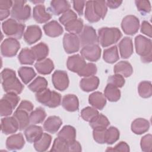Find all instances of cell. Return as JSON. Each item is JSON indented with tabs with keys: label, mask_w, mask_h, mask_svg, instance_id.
<instances>
[{
	"label": "cell",
	"mask_w": 152,
	"mask_h": 152,
	"mask_svg": "<svg viewBox=\"0 0 152 152\" xmlns=\"http://www.w3.org/2000/svg\"><path fill=\"white\" fill-rule=\"evenodd\" d=\"M1 75L2 86L6 93H14L19 94L22 92L24 86L16 77L14 70L5 68L1 72Z\"/></svg>",
	"instance_id": "6da1fadb"
},
{
	"label": "cell",
	"mask_w": 152,
	"mask_h": 152,
	"mask_svg": "<svg viewBox=\"0 0 152 152\" xmlns=\"http://www.w3.org/2000/svg\"><path fill=\"white\" fill-rule=\"evenodd\" d=\"M122 36L121 31L116 27H102L98 30L99 42L103 48L117 43Z\"/></svg>",
	"instance_id": "7a4b0ae2"
},
{
	"label": "cell",
	"mask_w": 152,
	"mask_h": 152,
	"mask_svg": "<svg viewBox=\"0 0 152 152\" xmlns=\"http://www.w3.org/2000/svg\"><path fill=\"white\" fill-rule=\"evenodd\" d=\"M37 101L41 104L50 108L59 106L61 102V96L55 91H51L49 88L37 92L35 95Z\"/></svg>",
	"instance_id": "3957f363"
},
{
	"label": "cell",
	"mask_w": 152,
	"mask_h": 152,
	"mask_svg": "<svg viewBox=\"0 0 152 152\" xmlns=\"http://www.w3.org/2000/svg\"><path fill=\"white\" fill-rule=\"evenodd\" d=\"M25 25L14 18H9L2 23V29L5 35L10 37L20 39L24 34Z\"/></svg>",
	"instance_id": "277c9868"
},
{
	"label": "cell",
	"mask_w": 152,
	"mask_h": 152,
	"mask_svg": "<svg viewBox=\"0 0 152 152\" xmlns=\"http://www.w3.org/2000/svg\"><path fill=\"white\" fill-rule=\"evenodd\" d=\"M27 1L15 0L11 10V17L17 21L24 22L28 20L31 15V8L26 4Z\"/></svg>",
	"instance_id": "5b68a950"
},
{
	"label": "cell",
	"mask_w": 152,
	"mask_h": 152,
	"mask_svg": "<svg viewBox=\"0 0 152 152\" xmlns=\"http://www.w3.org/2000/svg\"><path fill=\"white\" fill-rule=\"evenodd\" d=\"M80 41V45L83 46L97 45L99 43L98 36L96 34L95 29L88 25L84 26L81 33L78 37Z\"/></svg>",
	"instance_id": "8992f818"
},
{
	"label": "cell",
	"mask_w": 152,
	"mask_h": 152,
	"mask_svg": "<svg viewBox=\"0 0 152 152\" xmlns=\"http://www.w3.org/2000/svg\"><path fill=\"white\" fill-rule=\"evenodd\" d=\"M136 52L141 57L152 55V43L150 39L142 35H138L135 38Z\"/></svg>",
	"instance_id": "52a82bcc"
},
{
	"label": "cell",
	"mask_w": 152,
	"mask_h": 152,
	"mask_svg": "<svg viewBox=\"0 0 152 152\" xmlns=\"http://www.w3.org/2000/svg\"><path fill=\"white\" fill-rule=\"evenodd\" d=\"M20 48V44L17 39L10 37L5 39L1 45V52L5 57L15 56Z\"/></svg>",
	"instance_id": "ba28073f"
},
{
	"label": "cell",
	"mask_w": 152,
	"mask_h": 152,
	"mask_svg": "<svg viewBox=\"0 0 152 152\" xmlns=\"http://www.w3.org/2000/svg\"><path fill=\"white\" fill-rule=\"evenodd\" d=\"M121 28L126 34L134 35L139 30V19L133 15H126L122 20Z\"/></svg>",
	"instance_id": "9c48e42d"
},
{
	"label": "cell",
	"mask_w": 152,
	"mask_h": 152,
	"mask_svg": "<svg viewBox=\"0 0 152 152\" xmlns=\"http://www.w3.org/2000/svg\"><path fill=\"white\" fill-rule=\"evenodd\" d=\"M52 81L54 87L59 91L65 90L69 86V78L66 71H55L52 76Z\"/></svg>",
	"instance_id": "30bf717a"
},
{
	"label": "cell",
	"mask_w": 152,
	"mask_h": 152,
	"mask_svg": "<svg viewBox=\"0 0 152 152\" xmlns=\"http://www.w3.org/2000/svg\"><path fill=\"white\" fill-rule=\"evenodd\" d=\"M63 46L67 53L77 52L80 49V41L78 36L71 33H66L63 37Z\"/></svg>",
	"instance_id": "8fae6325"
},
{
	"label": "cell",
	"mask_w": 152,
	"mask_h": 152,
	"mask_svg": "<svg viewBox=\"0 0 152 152\" xmlns=\"http://www.w3.org/2000/svg\"><path fill=\"white\" fill-rule=\"evenodd\" d=\"M101 52L100 46L98 45H94L83 47L80 53L84 59L91 62H95L100 59Z\"/></svg>",
	"instance_id": "7c38bea8"
},
{
	"label": "cell",
	"mask_w": 152,
	"mask_h": 152,
	"mask_svg": "<svg viewBox=\"0 0 152 152\" xmlns=\"http://www.w3.org/2000/svg\"><path fill=\"white\" fill-rule=\"evenodd\" d=\"M42 32L37 25H31L27 27L24 33V40L28 45H32L40 39Z\"/></svg>",
	"instance_id": "4fadbf2b"
},
{
	"label": "cell",
	"mask_w": 152,
	"mask_h": 152,
	"mask_svg": "<svg viewBox=\"0 0 152 152\" xmlns=\"http://www.w3.org/2000/svg\"><path fill=\"white\" fill-rule=\"evenodd\" d=\"M86 64L85 59L82 56L76 54L68 57L66 66L68 69L71 71L78 73L84 67Z\"/></svg>",
	"instance_id": "5bb4252c"
},
{
	"label": "cell",
	"mask_w": 152,
	"mask_h": 152,
	"mask_svg": "<svg viewBox=\"0 0 152 152\" xmlns=\"http://www.w3.org/2000/svg\"><path fill=\"white\" fill-rule=\"evenodd\" d=\"M1 128L2 132L6 135L15 133L19 129L18 124L14 116H5L2 118Z\"/></svg>",
	"instance_id": "9a60e30c"
},
{
	"label": "cell",
	"mask_w": 152,
	"mask_h": 152,
	"mask_svg": "<svg viewBox=\"0 0 152 152\" xmlns=\"http://www.w3.org/2000/svg\"><path fill=\"white\" fill-rule=\"evenodd\" d=\"M25 144V141L21 133L12 135L6 140V147L9 150H18L21 149Z\"/></svg>",
	"instance_id": "2e32d148"
},
{
	"label": "cell",
	"mask_w": 152,
	"mask_h": 152,
	"mask_svg": "<svg viewBox=\"0 0 152 152\" xmlns=\"http://www.w3.org/2000/svg\"><path fill=\"white\" fill-rule=\"evenodd\" d=\"M33 17L37 23H45L52 18V15L46 11L45 7L40 4L36 5L33 8Z\"/></svg>",
	"instance_id": "e0dca14e"
},
{
	"label": "cell",
	"mask_w": 152,
	"mask_h": 152,
	"mask_svg": "<svg viewBox=\"0 0 152 152\" xmlns=\"http://www.w3.org/2000/svg\"><path fill=\"white\" fill-rule=\"evenodd\" d=\"M24 135L26 140L30 143L36 141L43 134V129L41 126L35 124L28 126L24 130Z\"/></svg>",
	"instance_id": "ac0fdd59"
},
{
	"label": "cell",
	"mask_w": 152,
	"mask_h": 152,
	"mask_svg": "<svg viewBox=\"0 0 152 152\" xmlns=\"http://www.w3.org/2000/svg\"><path fill=\"white\" fill-rule=\"evenodd\" d=\"M121 56L124 59L129 58L133 53V43L129 37H124L118 45Z\"/></svg>",
	"instance_id": "d6986e66"
},
{
	"label": "cell",
	"mask_w": 152,
	"mask_h": 152,
	"mask_svg": "<svg viewBox=\"0 0 152 152\" xmlns=\"http://www.w3.org/2000/svg\"><path fill=\"white\" fill-rule=\"evenodd\" d=\"M43 28L46 35L51 37L59 36L64 31L62 27L55 20H52L45 24L43 26Z\"/></svg>",
	"instance_id": "ffe728a7"
},
{
	"label": "cell",
	"mask_w": 152,
	"mask_h": 152,
	"mask_svg": "<svg viewBox=\"0 0 152 152\" xmlns=\"http://www.w3.org/2000/svg\"><path fill=\"white\" fill-rule=\"evenodd\" d=\"M99 78L93 75L82 78L80 82V86L83 91L90 92L97 89L99 87Z\"/></svg>",
	"instance_id": "44dd1931"
},
{
	"label": "cell",
	"mask_w": 152,
	"mask_h": 152,
	"mask_svg": "<svg viewBox=\"0 0 152 152\" xmlns=\"http://www.w3.org/2000/svg\"><path fill=\"white\" fill-rule=\"evenodd\" d=\"M62 124V121L59 116H50L44 122L43 129L49 133L55 134L59 130Z\"/></svg>",
	"instance_id": "7402d4cb"
},
{
	"label": "cell",
	"mask_w": 152,
	"mask_h": 152,
	"mask_svg": "<svg viewBox=\"0 0 152 152\" xmlns=\"http://www.w3.org/2000/svg\"><path fill=\"white\" fill-rule=\"evenodd\" d=\"M62 106L67 111H77L79 108L78 99L74 94H66L64 96L62 99Z\"/></svg>",
	"instance_id": "603a6c76"
},
{
	"label": "cell",
	"mask_w": 152,
	"mask_h": 152,
	"mask_svg": "<svg viewBox=\"0 0 152 152\" xmlns=\"http://www.w3.org/2000/svg\"><path fill=\"white\" fill-rule=\"evenodd\" d=\"M88 102L96 109L102 110L106 104V98L102 93L95 91L89 96Z\"/></svg>",
	"instance_id": "cb8c5ba5"
},
{
	"label": "cell",
	"mask_w": 152,
	"mask_h": 152,
	"mask_svg": "<svg viewBox=\"0 0 152 152\" xmlns=\"http://www.w3.org/2000/svg\"><path fill=\"white\" fill-rule=\"evenodd\" d=\"M70 4L65 0H53L50 2L49 10L55 15H60L69 10Z\"/></svg>",
	"instance_id": "d4e9b609"
},
{
	"label": "cell",
	"mask_w": 152,
	"mask_h": 152,
	"mask_svg": "<svg viewBox=\"0 0 152 152\" xmlns=\"http://www.w3.org/2000/svg\"><path fill=\"white\" fill-rule=\"evenodd\" d=\"M132 131L138 135L142 134L147 132L150 128V123L148 121L144 118L135 119L131 124Z\"/></svg>",
	"instance_id": "484cf974"
},
{
	"label": "cell",
	"mask_w": 152,
	"mask_h": 152,
	"mask_svg": "<svg viewBox=\"0 0 152 152\" xmlns=\"http://www.w3.org/2000/svg\"><path fill=\"white\" fill-rule=\"evenodd\" d=\"M34 67L39 74L48 75L50 74L53 70L54 64L50 59L46 58L43 60L37 61L34 64Z\"/></svg>",
	"instance_id": "4316f807"
},
{
	"label": "cell",
	"mask_w": 152,
	"mask_h": 152,
	"mask_svg": "<svg viewBox=\"0 0 152 152\" xmlns=\"http://www.w3.org/2000/svg\"><path fill=\"white\" fill-rule=\"evenodd\" d=\"M113 71L115 74L121 75L124 77H128L133 73V68L129 62L121 61L115 64Z\"/></svg>",
	"instance_id": "83f0119b"
},
{
	"label": "cell",
	"mask_w": 152,
	"mask_h": 152,
	"mask_svg": "<svg viewBox=\"0 0 152 152\" xmlns=\"http://www.w3.org/2000/svg\"><path fill=\"white\" fill-rule=\"evenodd\" d=\"M58 137L64 140L68 144L75 140L76 130L71 125L64 126L58 134Z\"/></svg>",
	"instance_id": "f1b7e54d"
},
{
	"label": "cell",
	"mask_w": 152,
	"mask_h": 152,
	"mask_svg": "<svg viewBox=\"0 0 152 152\" xmlns=\"http://www.w3.org/2000/svg\"><path fill=\"white\" fill-rule=\"evenodd\" d=\"M31 49L37 61L46 59L49 54V48L48 45L43 42H40L31 47Z\"/></svg>",
	"instance_id": "f546056e"
},
{
	"label": "cell",
	"mask_w": 152,
	"mask_h": 152,
	"mask_svg": "<svg viewBox=\"0 0 152 152\" xmlns=\"http://www.w3.org/2000/svg\"><path fill=\"white\" fill-rule=\"evenodd\" d=\"M13 116L18 124L20 130L26 129L30 122L28 113L23 110L16 109L13 113Z\"/></svg>",
	"instance_id": "4dcf8cb0"
},
{
	"label": "cell",
	"mask_w": 152,
	"mask_h": 152,
	"mask_svg": "<svg viewBox=\"0 0 152 152\" xmlns=\"http://www.w3.org/2000/svg\"><path fill=\"white\" fill-rule=\"evenodd\" d=\"M52 141V137L47 133H43L42 135L34 142L35 150L39 152L46 151L49 147Z\"/></svg>",
	"instance_id": "1f68e13d"
},
{
	"label": "cell",
	"mask_w": 152,
	"mask_h": 152,
	"mask_svg": "<svg viewBox=\"0 0 152 152\" xmlns=\"http://www.w3.org/2000/svg\"><path fill=\"white\" fill-rule=\"evenodd\" d=\"M104 95L109 101L115 102L120 99L121 91L114 86L107 84L104 90Z\"/></svg>",
	"instance_id": "d6a6232c"
},
{
	"label": "cell",
	"mask_w": 152,
	"mask_h": 152,
	"mask_svg": "<svg viewBox=\"0 0 152 152\" xmlns=\"http://www.w3.org/2000/svg\"><path fill=\"white\" fill-rule=\"evenodd\" d=\"M18 75L22 81L27 84L30 82L36 75L33 68L28 66H21L18 70Z\"/></svg>",
	"instance_id": "836d02e7"
},
{
	"label": "cell",
	"mask_w": 152,
	"mask_h": 152,
	"mask_svg": "<svg viewBox=\"0 0 152 152\" xmlns=\"http://www.w3.org/2000/svg\"><path fill=\"white\" fill-rule=\"evenodd\" d=\"M18 59L20 63L23 65H32L36 61L31 49L27 48L23 49L20 51Z\"/></svg>",
	"instance_id": "e575fe53"
},
{
	"label": "cell",
	"mask_w": 152,
	"mask_h": 152,
	"mask_svg": "<svg viewBox=\"0 0 152 152\" xmlns=\"http://www.w3.org/2000/svg\"><path fill=\"white\" fill-rule=\"evenodd\" d=\"M103 58L106 62L109 64H113L118 61L119 59V56L117 46L115 45L104 49L103 51Z\"/></svg>",
	"instance_id": "d590c367"
},
{
	"label": "cell",
	"mask_w": 152,
	"mask_h": 152,
	"mask_svg": "<svg viewBox=\"0 0 152 152\" xmlns=\"http://www.w3.org/2000/svg\"><path fill=\"white\" fill-rule=\"evenodd\" d=\"M90 126L94 129L107 128L109 125L110 122L106 116L103 114H98L91 121L89 122Z\"/></svg>",
	"instance_id": "8d00e7d4"
},
{
	"label": "cell",
	"mask_w": 152,
	"mask_h": 152,
	"mask_svg": "<svg viewBox=\"0 0 152 152\" xmlns=\"http://www.w3.org/2000/svg\"><path fill=\"white\" fill-rule=\"evenodd\" d=\"M48 81L43 77H36L28 86V88L33 92L37 93L47 88Z\"/></svg>",
	"instance_id": "74e56055"
},
{
	"label": "cell",
	"mask_w": 152,
	"mask_h": 152,
	"mask_svg": "<svg viewBox=\"0 0 152 152\" xmlns=\"http://www.w3.org/2000/svg\"><path fill=\"white\" fill-rule=\"evenodd\" d=\"M64 26L66 31L71 34L77 35L80 34L83 29V21L81 18H78L68 23Z\"/></svg>",
	"instance_id": "f35d334b"
},
{
	"label": "cell",
	"mask_w": 152,
	"mask_h": 152,
	"mask_svg": "<svg viewBox=\"0 0 152 152\" xmlns=\"http://www.w3.org/2000/svg\"><path fill=\"white\" fill-rule=\"evenodd\" d=\"M46 116V113L43 108L37 107L34 110L30 112L29 115L30 121L33 124H40L43 122Z\"/></svg>",
	"instance_id": "ab89813d"
},
{
	"label": "cell",
	"mask_w": 152,
	"mask_h": 152,
	"mask_svg": "<svg viewBox=\"0 0 152 152\" xmlns=\"http://www.w3.org/2000/svg\"><path fill=\"white\" fill-rule=\"evenodd\" d=\"M93 7L96 15L100 19L104 18L107 11L105 1H93Z\"/></svg>",
	"instance_id": "60d3db41"
},
{
	"label": "cell",
	"mask_w": 152,
	"mask_h": 152,
	"mask_svg": "<svg viewBox=\"0 0 152 152\" xmlns=\"http://www.w3.org/2000/svg\"><path fill=\"white\" fill-rule=\"evenodd\" d=\"M139 95L142 98H148L152 95L151 83L148 81H142L140 83L138 87Z\"/></svg>",
	"instance_id": "b9f144b4"
},
{
	"label": "cell",
	"mask_w": 152,
	"mask_h": 152,
	"mask_svg": "<svg viewBox=\"0 0 152 152\" xmlns=\"http://www.w3.org/2000/svg\"><path fill=\"white\" fill-rule=\"evenodd\" d=\"M119 131L116 127L110 126L106 131L105 143L110 145L113 144L119 140Z\"/></svg>",
	"instance_id": "7bdbcfd3"
},
{
	"label": "cell",
	"mask_w": 152,
	"mask_h": 152,
	"mask_svg": "<svg viewBox=\"0 0 152 152\" xmlns=\"http://www.w3.org/2000/svg\"><path fill=\"white\" fill-rule=\"evenodd\" d=\"M85 18L90 23H96L99 21L100 19L96 15L93 7V1H86V10H85Z\"/></svg>",
	"instance_id": "ee69618b"
},
{
	"label": "cell",
	"mask_w": 152,
	"mask_h": 152,
	"mask_svg": "<svg viewBox=\"0 0 152 152\" xmlns=\"http://www.w3.org/2000/svg\"><path fill=\"white\" fill-rule=\"evenodd\" d=\"M99 113V111L96 108L87 106L82 109L81 112V116L84 121L90 122Z\"/></svg>",
	"instance_id": "f6af8a7d"
},
{
	"label": "cell",
	"mask_w": 152,
	"mask_h": 152,
	"mask_svg": "<svg viewBox=\"0 0 152 152\" xmlns=\"http://www.w3.org/2000/svg\"><path fill=\"white\" fill-rule=\"evenodd\" d=\"M97 66L93 63H87L84 67L77 74L80 77H90L95 75L97 72Z\"/></svg>",
	"instance_id": "bcb514c9"
},
{
	"label": "cell",
	"mask_w": 152,
	"mask_h": 152,
	"mask_svg": "<svg viewBox=\"0 0 152 152\" xmlns=\"http://www.w3.org/2000/svg\"><path fill=\"white\" fill-rule=\"evenodd\" d=\"M14 107L5 99L2 98L0 101V113L1 116H8L12 114Z\"/></svg>",
	"instance_id": "7dc6e473"
},
{
	"label": "cell",
	"mask_w": 152,
	"mask_h": 152,
	"mask_svg": "<svg viewBox=\"0 0 152 152\" xmlns=\"http://www.w3.org/2000/svg\"><path fill=\"white\" fill-rule=\"evenodd\" d=\"M51 151H69L68 144L64 140L58 137L55 139L50 149Z\"/></svg>",
	"instance_id": "c3c4849f"
},
{
	"label": "cell",
	"mask_w": 152,
	"mask_h": 152,
	"mask_svg": "<svg viewBox=\"0 0 152 152\" xmlns=\"http://www.w3.org/2000/svg\"><path fill=\"white\" fill-rule=\"evenodd\" d=\"M76 19H77V15L76 13L72 10L69 9L62 14V15L59 17V20L62 25L65 26L68 23Z\"/></svg>",
	"instance_id": "681fc988"
},
{
	"label": "cell",
	"mask_w": 152,
	"mask_h": 152,
	"mask_svg": "<svg viewBox=\"0 0 152 152\" xmlns=\"http://www.w3.org/2000/svg\"><path fill=\"white\" fill-rule=\"evenodd\" d=\"M135 3L138 11L140 12L142 15H145L151 11V7L149 1L137 0L135 1Z\"/></svg>",
	"instance_id": "f907efd6"
},
{
	"label": "cell",
	"mask_w": 152,
	"mask_h": 152,
	"mask_svg": "<svg viewBox=\"0 0 152 152\" xmlns=\"http://www.w3.org/2000/svg\"><path fill=\"white\" fill-rule=\"evenodd\" d=\"M125 79L121 75L115 74L110 75L107 80V84H112L117 88H121L125 84Z\"/></svg>",
	"instance_id": "816d5d0a"
},
{
	"label": "cell",
	"mask_w": 152,
	"mask_h": 152,
	"mask_svg": "<svg viewBox=\"0 0 152 152\" xmlns=\"http://www.w3.org/2000/svg\"><path fill=\"white\" fill-rule=\"evenodd\" d=\"M141 150L145 152H150L152 147V135L150 134H147L142 137L140 141Z\"/></svg>",
	"instance_id": "f5cc1de1"
},
{
	"label": "cell",
	"mask_w": 152,
	"mask_h": 152,
	"mask_svg": "<svg viewBox=\"0 0 152 152\" xmlns=\"http://www.w3.org/2000/svg\"><path fill=\"white\" fill-rule=\"evenodd\" d=\"M107 128L94 129L93 131V136L94 141L99 144L105 143L106 131Z\"/></svg>",
	"instance_id": "db71d44e"
},
{
	"label": "cell",
	"mask_w": 152,
	"mask_h": 152,
	"mask_svg": "<svg viewBox=\"0 0 152 152\" xmlns=\"http://www.w3.org/2000/svg\"><path fill=\"white\" fill-rule=\"evenodd\" d=\"M2 97L7 100L12 104L14 109L16 107L20 100V97L18 94L14 93H7Z\"/></svg>",
	"instance_id": "11a10c76"
},
{
	"label": "cell",
	"mask_w": 152,
	"mask_h": 152,
	"mask_svg": "<svg viewBox=\"0 0 152 152\" xmlns=\"http://www.w3.org/2000/svg\"><path fill=\"white\" fill-rule=\"evenodd\" d=\"M106 151H125L128 152L129 151V145L124 141H121L118 144H117L113 148H108Z\"/></svg>",
	"instance_id": "9f6ffc18"
},
{
	"label": "cell",
	"mask_w": 152,
	"mask_h": 152,
	"mask_svg": "<svg viewBox=\"0 0 152 152\" xmlns=\"http://www.w3.org/2000/svg\"><path fill=\"white\" fill-rule=\"evenodd\" d=\"M141 32L149 37H151L152 27L151 24L147 21H143L141 25Z\"/></svg>",
	"instance_id": "6f0895ef"
},
{
	"label": "cell",
	"mask_w": 152,
	"mask_h": 152,
	"mask_svg": "<svg viewBox=\"0 0 152 152\" xmlns=\"http://www.w3.org/2000/svg\"><path fill=\"white\" fill-rule=\"evenodd\" d=\"M33 107V104L31 102L27 100H23L21 102L17 109L23 110L28 113H30L31 112H32Z\"/></svg>",
	"instance_id": "680465c9"
},
{
	"label": "cell",
	"mask_w": 152,
	"mask_h": 152,
	"mask_svg": "<svg viewBox=\"0 0 152 152\" xmlns=\"http://www.w3.org/2000/svg\"><path fill=\"white\" fill-rule=\"evenodd\" d=\"M73 7L76 12L80 15H82L83 14L84 7L85 6V4L86 1H72Z\"/></svg>",
	"instance_id": "91938a15"
},
{
	"label": "cell",
	"mask_w": 152,
	"mask_h": 152,
	"mask_svg": "<svg viewBox=\"0 0 152 152\" xmlns=\"http://www.w3.org/2000/svg\"><path fill=\"white\" fill-rule=\"evenodd\" d=\"M13 5V1L10 0H1L0 1V10L10 11V8Z\"/></svg>",
	"instance_id": "94428289"
},
{
	"label": "cell",
	"mask_w": 152,
	"mask_h": 152,
	"mask_svg": "<svg viewBox=\"0 0 152 152\" xmlns=\"http://www.w3.org/2000/svg\"><path fill=\"white\" fill-rule=\"evenodd\" d=\"M69 151H81V145L80 142L76 140L68 144Z\"/></svg>",
	"instance_id": "6125c7cd"
},
{
	"label": "cell",
	"mask_w": 152,
	"mask_h": 152,
	"mask_svg": "<svg viewBox=\"0 0 152 152\" xmlns=\"http://www.w3.org/2000/svg\"><path fill=\"white\" fill-rule=\"evenodd\" d=\"M106 5L111 9H115L119 7L122 3V1H107Z\"/></svg>",
	"instance_id": "be15d7a7"
}]
</instances>
